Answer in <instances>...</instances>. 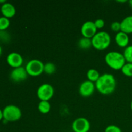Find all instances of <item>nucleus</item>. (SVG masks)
Segmentation results:
<instances>
[{"instance_id": "obj_1", "label": "nucleus", "mask_w": 132, "mask_h": 132, "mask_svg": "<svg viewBox=\"0 0 132 132\" xmlns=\"http://www.w3.org/2000/svg\"><path fill=\"white\" fill-rule=\"evenodd\" d=\"M95 88L103 95H110L115 91L117 85L114 76L110 73H104L95 82Z\"/></svg>"}, {"instance_id": "obj_2", "label": "nucleus", "mask_w": 132, "mask_h": 132, "mask_svg": "<svg viewBox=\"0 0 132 132\" xmlns=\"http://www.w3.org/2000/svg\"><path fill=\"white\" fill-rule=\"evenodd\" d=\"M104 60L107 65L115 70L122 69L126 62L123 54L117 51H112L107 53Z\"/></svg>"}, {"instance_id": "obj_3", "label": "nucleus", "mask_w": 132, "mask_h": 132, "mask_svg": "<svg viewBox=\"0 0 132 132\" xmlns=\"http://www.w3.org/2000/svg\"><path fill=\"white\" fill-rule=\"evenodd\" d=\"M92 43L94 48L98 50H105L110 45V35L105 31L97 32L92 38Z\"/></svg>"}, {"instance_id": "obj_4", "label": "nucleus", "mask_w": 132, "mask_h": 132, "mask_svg": "<svg viewBox=\"0 0 132 132\" xmlns=\"http://www.w3.org/2000/svg\"><path fill=\"white\" fill-rule=\"evenodd\" d=\"M3 119L9 122L17 121L21 117V111L20 108L15 105L9 104L5 106L3 110Z\"/></svg>"}, {"instance_id": "obj_5", "label": "nucleus", "mask_w": 132, "mask_h": 132, "mask_svg": "<svg viewBox=\"0 0 132 132\" xmlns=\"http://www.w3.org/2000/svg\"><path fill=\"white\" fill-rule=\"evenodd\" d=\"M44 64L39 59H32L27 63L24 68L28 76L36 77L44 72Z\"/></svg>"}, {"instance_id": "obj_6", "label": "nucleus", "mask_w": 132, "mask_h": 132, "mask_svg": "<svg viewBox=\"0 0 132 132\" xmlns=\"http://www.w3.org/2000/svg\"><path fill=\"white\" fill-rule=\"evenodd\" d=\"M54 94V88L48 83L42 84L39 86L37 90V96L40 101H49L52 98Z\"/></svg>"}, {"instance_id": "obj_7", "label": "nucleus", "mask_w": 132, "mask_h": 132, "mask_svg": "<svg viewBox=\"0 0 132 132\" xmlns=\"http://www.w3.org/2000/svg\"><path fill=\"white\" fill-rule=\"evenodd\" d=\"M72 128L74 132H88L90 129V123L87 119L79 117L73 121Z\"/></svg>"}, {"instance_id": "obj_8", "label": "nucleus", "mask_w": 132, "mask_h": 132, "mask_svg": "<svg viewBox=\"0 0 132 132\" xmlns=\"http://www.w3.org/2000/svg\"><path fill=\"white\" fill-rule=\"evenodd\" d=\"M97 28L95 26L94 22L92 21H87L85 22L81 26V32L84 37L92 39L97 32Z\"/></svg>"}, {"instance_id": "obj_9", "label": "nucleus", "mask_w": 132, "mask_h": 132, "mask_svg": "<svg viewBox=\"0 0 132 132\" xmlns=\"http://www.w3.org/2000/svg\"><path fill=\"white\" fill-rule=\"evenodd\" d=\"M95 89V83L91 81L86 80L83 81L80 85L79 88V92L81 96L84 97H90L94 94Z\"/></svg>"}, {"instance_id": "obj_10", "label": "nucleus", "mask_w": 132, "mask_h": 132, "mask_svg": "<svg viewBox=\"0 0 132 132\" xmlns=\"http://www.w3.org/2000/svg\"><path fill=\"white\" fill-rule=\"evenodd\" d=\"M28 73L24 67H21L13 68L10 73V78L15 82H19L24 81L28 77Z\"/></svg>"}, {"instance_id": "obj_11", "label": "nucleus", "mask_w": 132, "mask_h": 132, "mask_svg": "<svg viewBox=\"0 0 132 132\" xmlns=\"http://www.w3.org/2000/svg\"><path fill=\"white\" fill-rule=\"evenodd\" d=\"M6 62L8 64L13 68H18L22 67L23 63V58L20 54L13 52L7 55Z\"/></svg>"}, {"instance_id": "obj_12", "label": "nucleus", "mask_w": 132, "mask_h": 132, "mask_svg": "<svg viewBox=\"0 0 132 132\" xmlns=\"http://www.w3.org/2000/svg\"><path fill=\"white\" fill-rule=\"evenodd\" d=\"M1 12L3 16L7 18H13L16 14V9L12 4L10 3H5L1 5Z\"/></svg>"}, {"instance_id": "obj_13", "label": "nucleus", "mask_w": 132, "mask_h": 132, "mask_svg": "<svg viewBox=\"0 0 132 132\" xmlns=\"http://www.w3.org/2000/svg\"><path fill=\"white\" fill-rule=\"evenodd\" d=\"M129 41H130V39H129L128 34H127L122 31L116 34V37H115V41L116 44L120 47L126 48L128 45Z\"/></svg>"}, {"instance_id": "obj_14", "label": "nucleus", "mask_w": 132, "mask_h": 132, "mask_svg": "<svg viewBox=\"0 0 132 132\" xmlns=\"http://www.w3.org/2000/svg\"><path fill=\"white\" fill-rule=\"evenodd\" d=\"M121 31L129 34L132 33V15L124 18L121 22Z\"/></svg>"}, {"instance_id": "obj_15", "label": "nucleus", "mask_w": 132, "mask_h": 132, "mask_svg": "<svg viewBox=\"0 0 132 132\" xmlns=\"http://www.w3.org/2000/svg\"><path fill=\"white\" fill-rule=\"evenodd\" d=\"M38 110L41 113L46 114L49 113L51 110V104L49 103V101H40L39 103L38 104Z\"/></svg>"}, {"instance_id": "obj_16", "label": "nucleus", "mask_w": 132, "mask_h": 132, "mask_svg": "<svg viewBox=\"0 0 132 132\" xmlns=\"http://www.w3.org/2000/svg\"><path fill=\"white\" fill-rule=\"evenodd\" d=\"M78 46L80 48L84 49V50L90 48L92 46V39L82 37V38H81L79 40Z\"/></svg>"}, {"instance_id": "obj_17", "label": "nucleus", "mask_w": 132, "mask_h": 132, "mask_svg": "<svg viewBox=\"0 0 132 132\" xmlns=\"http://www.w3.org/2000/svg\"><path fill=\"white\" fill-rule=\"evenodd\" d=\"M86 76H87L88 81L93 82H95L98 79H99L101 75L99 74V72H98L97 70L92 68V69H90L88 70Z\"/></svg>"}, {"instance_id": "obj_18", "label": "nucleus", "mask_w": 132, "mask_h": 132, "mask_svg": "<svg viewBox=\"0 0 132 132\" xmlns=\"http://www.w3.org/2000/svg\"><path fill=\"white\" fill-rule=\"evenodd\" d=\"M56 71V66L52 62H48L44 64V72L46 74L51 75L54 73Z\"/></svg>"}, {"instance_id": "obj_19", "label": "nucleus", "mask_w": 132, "mask_h": 132, "mask_svg": "<svg viewBox=\"0 0 132 132\" xmlns=\"http://www.w3.org/2000/svg\"><path fill=\"white\" fill-rule=\"evenodd\" d=\"M123 55L127 63H132V45H130L125 48Z\"/></svg>"}, {"instance_id": "obj_20", "label": "nucleus", "mask_w": 132, "mask_h": 132, "mask_svg": "<svg viewBox=\"0 0 132 132\" xmlns=\"http://www.w3.org/2000/svg\"><path fill=\"white\" fill-rule=\"evenodd\" d=\"M122 73L128 77H132V63H126L121 69Z\"/></svg>"}, {"instance_id": "obj_21", "label": "nucleus", "mask_w": 132, "mask_h": 132, "mask_svg": "<svg viewBox=\"0 0 132 132\" xmlns=\"http://www.w3.org/2000/svg\"><path fill=\"white\" fill-rule=\"evenodd\" d=\"M10 20L4 16L0 17V31L6 30L10 26Z\"/></svg>"}, {"instance_id": "obj_22", "label": "nucleus", "mask_w": 132, "mask_h": 132, "mask_svg": "<svg viewBox=\"0 0 132 132\" xmlns=\"http://www.w3.org/2000/svg\"><path fill=\"white\" fill-rule=\"evenodd\" d=\"M104 132H122V130L119 126L114 125H111L106 128Z\"/></svg>"}, {"instance_id": "obj_23", "label": "nucleus", "mask_w": 132, "mask_h": 132, "mask_svg": "<svg viewBox=\"0 0 132 132\" xmlns=\"http://www.w3.org/2000/svg\"><path fill=\"white\" fill-rule=\"evenodd\" d=\"M10 37V35L6 30H3L0 32V40L3 42H9Z\"/></svg>"}, {"instance_id": "obj_24", "label": "nucleus", "mask_w": 132, "mask_h": 132, "mask_svg": "<svg viewBox=\"0 0 132 132\" xmlns=\"http://www.w3.org/2000/svg\"><path fill=\"white\" fill-rule=\"evenodd\" d=\"M111 29L115 32H119L121 31V22L114 21L111 24Z\"/></svg>"}, {"instance_id": "obj_25", "label": "nucleus", "mask_w": 132, "mask_h": 132, "mask_svg": "<svg viewBox=\"0 0 132 132\" xmlns=\"http://www.w3.org/2000/svg\"><path fill=\"white\" fill-rule=\"evenodd\" d=\"M94 24H95V26L97 29H101V28H103L104 27L105 23L103 19H97L94 21Z\"/></svg>"}, {"instance_id": "obj_26", "label": "nucleus", "mask_w": 132, "mask_h": 132, "mask_svg": "<svg viewBox=\"0 0 132 132\" xmlns=\"http://www.w3.org/2000/svg\"><path fill=\"white\" fill-rule=\"evenodd\" d=\"M3 119V110L0 109V121H2Z\"/></svg>"}, {"instance_id": "obj_27", "label": "nucleus", "mask_w": 132, "mask_h": 132, "mask_svg": "<svg viewBox=\"0 0 132 132\" xmlns=\"http://www.w3.org/2000/svg\"><path fill=\"white\" fill-rule=\"evenodd\" d=\"M2 121H3V123L5 124V125H6V124H7L8 122H9V121H6V119H4L2 120Z\"/></svg>"}, {"instance_id": "obj_28", "label": "nucleus", "mask_w": 132, "mask_h": 132, "mask_svg": "<svg viewBox=\"0 0 132 132\" xmlns=\"http://www.w3.org/2000/svg\"><path fill=\"white\" fill-rule=\"evenodd\" d=\"M5 3H6V1H5V0H0V3H1L2 5H3Z\"/></svg>"}, {"instance_id": "obj_29", "label": "nucleus", "mask_w": 132, "mask_h": 132, "mask_svg": "<svg viewBox=\"0 0 132 132\" xmlns=\"http://www.w3.org/2000/svg\"><path fill=\"white\" fill-rule=\"evenodd\" d=\"M128 3H129V5H130V7L132 9V0H130V1H128Z\"/></svg>"}, {"instance_id": "obj_30", "label": "nucleus", "mask_w": 132, "mask_h": 132, "mask_svg": "<svg viewBox=\"0 0 132 132\" xmlns=\"http://www.w3.org/2000/svg\"><path fill=\"white\" fill-rule=\"evenodd\" d=\"M2 52H3V49H2V47L1 46V45H0V56H1V54H2Z\"/></svg>"}, {"instance_id": "obj_31", "label": "nucleus", "mask_w": 132, "mask_h": 132, "mask_svg": "<svg viewBox=\"0 0 132 132\" xmlns=\"http://www.w3.org/2000/svg\"><path fill=\"white\" fill-rule=\"evenodd\" d=\"M117 2H118V3H126V2H127V1H126V0H123V1H117Z\"/></svg>"}, {"instance_id": "obj_32", "label": "nucleus", "mask_w": 132, "mask_h": 132, "mask_svg": "<svg viewBox=\"0 0 132 132\" xmlns=\"http://www.w3.org/2000/svg\"><path fill=\"white\" fill-rule=\"evenodd\" d=\"M130 108H131V111H132V101H131V103H130Z\"/></svg>"}, {"instance_id": "obj_33", "label": "nucleus", "mask_w": 132, "mask_h": 132, "mask_svg": "<svg viewBox=\"0 0 132 132\" xmlns=\"http://www.w3.org/2000/svg\"><path fill=\"white\" fill-rule=\"evenodd\" d=\"M0 32H1V31H0Z\"/></svg>"}]
</instances>
